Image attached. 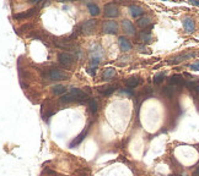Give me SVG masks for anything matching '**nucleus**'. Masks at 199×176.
I'll return each instance as SVG.
<instances>
[{"mask_svg": "<svg viewBox=\"0 0 199 176\" xmlns=\"http://www.w3.org/2000/svg\"><path fill=\"white\" fill-rule=\"evenodd\" d=\"M87 98V94L85 92H83L79 88H71L69 93L61 96L60 101L61 103H70V101H74V100H84Z\"/></svg>", "mask_w": 199, "mask_h": 176, "instance_id": "obj_1", "label": "nucleus"}, {"mask_svg": "<svg viewBox=\"0 0 199 176\" xmlns=\"http://www.w3.org/2000/svg\"><path fill=\"white\" fill-rule=\"evenodd\" d=\"M48 77L50 80H53V81H61V80L69 78V73L61 71V70H58V69H53V70L49 71Z\"/></svg>", "mask_w": 199, "mask_h": 176, "instance_id": "obj_2", "label": "nucleus"}, {"mask_svg": "<svg viewBox=\"0 0 199 176\" xmlns=\"http://www.w3.org/2000/svg\"><path fill=\"white\" fill-rule=\"evenodd\" d=\"M74 60H75L74 55L70 54V53H60L58 55V61L63 65V66H70V65L74 62Z\"/></svg>", "mask_w": 199, "mask_h": 176, "instance_id": "obj_3", "label": "nucleus"}, {"mask_svg": "<svg viewBox=\"0 0 199 176\" xmlns=\"http://www.w3.org/2000/svg\"><path fill=\"white\" fill-rule=\"evenodd\" d=\"M118 31V25L116 21H106L103 23V32L106 34H114Z\"/></svg>", "mask_w": 199, "mask_h": 176, "instance_id": "obj_4", "label": "nucleus"}, {"mask_svg": "<svg viewBox=\"0 0 199 176\" xmlns=\"http://www.w3.org/2000/svg\"><path fill=\"white\" fill-rule=\"evenodd\" d=\"M105 15L107 17H117L119 15V10L114 4H106L105 5Z\"/></svg>", "mask_w": 199, "mask_h": 176, "instance_id": "obj_5", "label": "nucleus"}, {"mask_svg": "<svg viewBox=\"0 0 199 176\" xmlns=\"http://www.w3.org/2000/svg\"><path fill=\"white\" fill-rule=\"evenodd\" d=\"M197 53H188V54H181V55H177V56L172 58L168 62L170 64H179V62H182L183 60H187V59H191V58H194L197 56Z\"/></svg>", "mask_w": 199, "mask_h": 176, "instance_id": "obj_6", "label": "nucleus"}, {"mask_svg": "<svg viewBox=\"0 0 199 176\" xmlns=\"http://www.w3.org/2000/svg\"><path fill=\"white\" fill-rule=\"evenodd\" d=\"M95 26H96V21L95 20H89V21H85L81 26V32L84 34H91L92 31L95 30Z\"/></svg>", "mask_w": 199, "mask_h": 176, "instance_id": "obj_7", "label": "nucleus"}, {"mask_svg": "<svg viewBox=\"0 0 199 176\" xmlns=\"http://www.w3.org/2000/svg\"><path fill=\"white\" fill-rule=\"evenodd\" d=\"M182 23H183V27L187 33H193L195 31V23L192 17H184Z\"/></svg>", "mask_w": 199, "mask_h": 176, "instance_id": "obj_8", "label": "nucleus"}, {"mask_svg": "<svg viewBox=\"0 0 199 176\" xmlns=\"http://www.w3.org/2000/svg\"><path fill=\"white\" fill-rule=\"evenodd\" d=\"M168 82L170 85L172 86H177V87H181V86H184V78L182 75H172L170 78H168Z\"/></svg>", "mask_w": 199, "mask_h": 176, "instance_id": "obj_9", "label": "nucleus"}, {"mask_svg": "<svg viewBox=\"0 0 199 176\" xmlns=\"http://www.w3.org/2000/svg\"><path fill=\"white\" fill-rule=\"evenodd\" d=\"M118 43H119V48H121V50H123V51H129V50H132V43L127 39V38H124V37H119V39H118Z\"/></svg>", "mask_w": 199, "mask_h": 176, "instance_id": "obj_10", "label": "nucleus"}, {"mask_svg": "<svg viewBox=\"0 0 199 176\" xmlns=\"http://www.w3.org/2000/svg\"><path fill=\"white\" fill-rule=\"evenodd\" d=\"M122 26H123V30L127 34H134L135 33V28H134V26L133 23L129 21V20H124L122 21Z\"/></svg>", "mask_w": 199, "mask_h": 176, "instance_id": "obj_11", "label": "nucleus"}, {"mask_svg": "<svg viewBox=\"0 0 199 176\" xmlns=\"http://www.w3.org/2000/svg\"><path fill=\"white\" fill-rule=\"evenodd\" d=\"M129 10H130V14H132V16L134 18H138V17H140L144 14V10L140 6H138V5H130Z\"/></svg>", "mask_w": 199, "mask_h": 176, "instance_id": "obj_12", "label": "nucleus"}, {"mask_svg": "<svg viewBox=\"0 0 199 176\" xmlns=\"http://www.w3.org/2000/svg\"><path fill=\"white\" fill-rule=\"evenodd\" d=\"M178 91H179V87L170 85V86H167V87L164 89V93H165L166 96H168V97H173V96L177 93Z\"/></svg>", "mask_w": 199, "mask_h": 176, "instance_id": "obj_13", "label": "nucleus"}, {"mask_svg": "<svg viewBox=\"0 0 199 176\" xmlns=\"http://www.w3.org/2000/svg\"><path fill=\"white\" fill-rule=\"evenodd\" d=\"M139 78L138 77H130V78H128L127 80V82H125V85H127V87H129V88H135L138 85H139Z\"/></svg>", "mask_w": 199, "mask_h": 176, "instance_id": "obj_14", "label": "nucleus"}, {"mask_svg": "<svg viewBox=\"0 0 199 176\" xmlns=\"http://www.w3.org/2000/svg\"><path fill=\"white\" fill-rule=\"evenodd\" d=\"M114 75H116V70H114V69H112V67H108V69H106V70H105V73H103V80L110 81L112 77H114Z\"/></svg>", "mask_w": 199, "mask_h": 176, "instance_id": "obj_15", "label": "nucleus"}, {"mask_svg": "<svg viewBox=\"0 0 199 176\" xmlns=\"http://www.w3.org/2000/svg\"><path fill=\"white\" fill-rule=\"evenodd\" d=\"M87 9H89V11L90 14H91L92 16H97L100 14V7L96 5V4H92V3H89L87 4Z\"/></svg>", "mask_w": 199, "mask_h": 176, "instance_id": "obj_16", "label": "nucleus"}, {"mask_svg": "<svg viewBox=\"0 0 199 176\" xmlns=\"http://www.w3.org/2000/svg\"><path fill=\"white\" fill-rule=\"evenodd\" d=\"M140 41L143 42V43H145V44H149V43H151V41H152V37H151V34L150 33H146V32H141L140 33Z\"/></svg>", "mask_w": 199, "mask_h": 176, "instance_id": "obj_17", "label": "nucleus"}, {"mask_svg": "<svg viewBox=\"0 0 199 176\" xmlns=\"http://www.w3.org/2000/svg\"><path fill=\"white\" fill-rule=\"evenodd\" d=\"M89 108H90V112L91 113H96L97 109H98V103L96 99H91L89 101Z\"/></svg>", "mask_w": 199, "mask_h": 176, "instance_id": "obj_18", "label": "nucleus"}, {"mask_svg": "<svg viewBox=\"0 0 199 176\" xmlns=\"http://www.w3.org/2000/svg\"><path fill=\"white\" fill-rule=\"evenodd\" d=\"M165 77H166V73H165V72H160V73H157V75L154 76V83L159 85V83H161L162 81L165 80Z\"/></svg>", "mask_w": 199, "mask_h": 176, "instance_id": "obj_19", "label": "nucleus"}, {"mask_svg": "<svg viewBox=\"0 0 199 176\" xmlns=\"http://www.w3.org/2000/svg\"><path fill=\"white\" fill-rule=\"evenodd\" d=\"M85 135H86V130H85V131H83V132H81L78 137H76V140H74L73 142H71V147H74V146H78L79 143H81V141H83L84 140V137H85Z\"/></svg>", "mask_w": 199, "mask_h": 176, "instance_id": "obj_20", "label": "nucleus"}, {"mask_svg": "<svg viewBox=\"0 0 199 176\" xmlns=\"http://www.w3.org/2000/svg\"><path fill=\"white\" fill-rule=\"evenodd\" d=\"M53 93L54 94H63V93H65V86H63V85L54 86L53 87Z\"/></svg>", "mask_w": 199, "mask_h": 176, "instance_id": "obj_21", "label": "nucleus"}, {"mask_svg": "<svg viewBox=\"0 0 199 176\" xmlns=\"http://www.w3.org/2000/svg\"><path fill=\"white\" fill-rule=\"evenodd\" d=\"M34 12H36V9H31V10H29V12L15 15V18H25V17H30V16H32Z\"/></svg>", "mask_w": 199, "mask_h": 176, "instance_id": "obj_22", "label": "nucleus"}, {"mask_svg": "<svg viewBox=\"0 0 199 176\" xmlns=\"http://www.w3.org/2000/svg\"><path fill=\"white\" fill-rule=\"evenodd\" d=\"M138 25L140 27H148L149 25H151V20L149 17H144V18H140V20L138 21Z\"/></svg>", "mask_w": 199, "mask_h": 176, "instance_id": "obj_23", "label": "nucleus"}, {"mask_svg": "<svg viewBox=\"0 0 199 176\" xmlns=\"http://www.w3.org/2000/svg\"><path fill=\"white\" fill-rule=\"evenodd\" d=\"M189 69L193 70V71H199V60L189 65Z\"/></svg>", "mask_w": 199, "mask_h": 176, "instance_id": "obj_24", "label": "nucleus"}, {"mask_svg": "<svg viewBox=\"0 0 199 176\" xmlns=\"http://www.w3.org/2000/svg\"><path fill=\"white\" fill-rule=\"evenodd\" d=\"M138 50H139L140 53H146V54H150V50L145 47V45H139V47H138Z\"/></svg>", "mask_w": 199, "mask_h": 176, "instance_id": "obj_25", "label": "nucleus"}, {"mask_svg": "<svg viewBox=\"0 0 199 176\" xmlns=\"http://www.w3.org/2000/svg\"><path fill=\"white\" fill-rule=\"evenodd\" d=\"M100 92H102L103 94L108 96V94H111L112 92H114V87H108V88H106V91H100Z\"/></svg>", "mask_w": 199, "mask_h": 176, "instance_id": "obj_26", "label": "nucleus"}, {"mask_svg": "<svg viewBox=\"0 0 199 176\" xmlns=\"http://www.w3.org/2000/svg\"><path fill=\"white\" fill-rule=\"evenodd\" d=\"M122 93H123V94H127V96H133V94H134L133 91H130V89H123Z\"/></svg>", "mask_w": 199, "mask_h": 176, "instance_id": "obj_27", "label": "nucleus"}, {"mask_svg": "<svg viewBox=\"0 0 199 176\" xmlns=\"http://www.w3.org/2000/svg\"><path fill=\"white\" fill-rule=\"evenodd\" d=\"M189 3L192 5H195V6H199V0H189Z\"/></svg>", "mask_w": 199, "mask_h": 176, "instance_id": "obj_28", "label": "nucleus"}, {"mask_svg": "<svg viewBox=\"0 0 199 176\" xmlns=\"http://www.w3.org/2000/svg\"><path fill=\"white\" fill-rule=\"evenodd\" d=\"M193 175L194 176H199V166H198V168L194 170V172H193Z\"/></svg>", "mask_w": 199, "mask_h": 176, "instance_id": "obj_29", "label": "nucleus"}]
</instances>
